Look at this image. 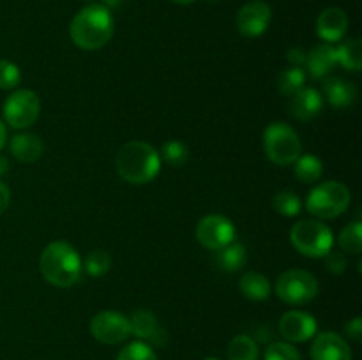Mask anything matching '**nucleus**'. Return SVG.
<instances>
[{"instance_id": "e433bc0d", "label": "nucleus", "mask_w": 362, "mask_h": 360, "mask_svg": "<svg viewBox=\"0 0 362 360\" xmlns=\"http://www.w3.org/2000/svg\"><path fill=\"white\" fill-rule=\"evenodd\" d=\"M7 143V131H6V124H4V120L0 119V150H2L4 147H6Z\"/></svg>"}, {"instance_id": "f03ea898", "label": "nucleus", "mask_w": 362, "mask_h": 360, "mask_svg": "<svg viewBox=\"0 0 362 360\" xmlns=\"http://www.w3.org/2000/svg\"><path fill=\"white\" fill-rule=\"evenodd\" d=\"M117 173L122 180L133 186L152 182L161 169V155L145 141H127L115 157Z\"/></svg>"}, {"instance_id": "39448f33", "label": "nucleus", "mask_w": 362, "mask_h": 360, "mask_svg": "<svg viewBox=\"0 0 362 360\" xmlns=\"http://www.w3.org/2000/svg\"><path fill=\"white\" fill-rule=\"evenodd\" d=\"M264 150L269 161L278 166H288L297 161L303 152L299 134L285 122L269 124L264 131Z\"/></svg>"}, {"instance_id": "c9c22d12", "label": "nucleus", "mask_w": 362, "mask_h": 360, "mask_svg": "<svg viewBox=\"0 0 362 360\" xmlns=\"http://www.w3.org/2000/svg\"><path fill=\"white\" fill-rule=\"evenodd\" d=\"M11 203V191L4 182H0V215L7 210Z\"/></svg>"}, {"instance_id": "c756f323", "label": "nucleus", "mask_w": 362, "mask_h": 360, "mask_svg": "<svg viewBox=\"0 0 362 360\" xmlns=\"http://www.w3.org/2000/svg\"><path fill=\"white\" fill-rule=\"evenodd\" d=\"M117 360H158V355L151 344L144 341H134L120 349Z\"/></svg>"}, {"instance_id": "2eb2a0df", "label": "nucleus", "mask_w": 362, "mask_h": 360, "mask_svg": "<svg viewBox=\"0 0 362 360\" xmlns=\"http://www.w3.org/2000/svg\"><path fill=\"white\" fill-rule=\"evenodd\" d=\"M349 32V16L339 7H329L322 11L317 20V34L318 37L324 39L327 44L339 42L345 34Z\"/></svg>"}, {"instance_id": "2f4dec72", "label": "nucleus", "mask_w": 362, "mask_h": 360, "mask_svg": "<svg viewBox=\"0 0 362 360\" xmlns=\"http://www.w3.org/2000/svg\"><path fill=\"white\" fill-rule=\"evenodd\" d=\"M21 73L20 67L7 59H0V88L2 90H11L20 85Z\"/></svg>"}, {"instance_id": "cd10ccee", "label": "nucleus", "mask_w": 362, "mask_h": 360, "mask_svg": "<svg viewBox=\"0 0 362 360\" xmlns=\"http://www.w3.org/2000/svg\"><path fill=\"white\" fill-rule=\"evenodd\" d=\"M272 207L278 214L285 215V217H296L303 210V201L292 191H281L272 200Z\"/></svg>"}, {"instance_id": "1a4fd4ad", "label": "nucleus", "mask_w": 362, "mask_h": 360, "mask_svg": "<svg viewBox=\"0 0 362 360\" xmlns=\"http://www.w3.org/2000/svg\"><path fill=\"white\" fill-rule=\"evenodd\" d=\"M237 229L228 217L219 214L205 215L197 224V240L209 251H219L235 240Z\"/></svg>"}, {"instance_id": "f257e3e1", "label": "nucleus", "mask_w": 362, "mask_h": 360, "mask_svg": "<svg viewBox=\"0 0 362 360\" xmlns=\"http://www.w3.org/2000/svg\"><path fill=\"white\" fill-rule=\"evenodd\" d=\"M71 41L85 52H95L108 44L113 35L112 11L103 4H88L74 14L69 25Z\"/></svg>"}, {"instance_id": "6e6552de", "label": "nucleus", "mask_w": 362, "mask_h": 360, "mask_svg": "<svg viewBox=\"0 0 362 360\" xmlns=\"http://www.w3.org/2000/svg\"><path fill=\"white\" fill-rule=\"evenodd\" d=\"M4 120L9 124L13 129H27L35 120L39 119L41 113V101L37 94L28 88H20L13 92L4 102Z\"/></svg>"}, {"instance_id": "f3484780", "label": "nucleus", "mask_w": 362, "mask_h": 360, "mask_svg": "<svg viewBox=\"0 0 362 360\" xmlns=\"http://www.w3.org/2000/svg\"><path fill=\"white\" fill-rule=\"evenodd\" d=\"M9 150L14 159L25 162V164H32V162H35L42 155L45 145H42L41 138L37 134L20 133L11 138Z\"/></svg>"}, {"instance_id": "412c9836", "label": "nucleus", "mask_w": 362, "mask_h": 360, "mask_svg": "<svg viewBox=\"0 0 362 360\" xmlns=\"http://www.w3.org/2000/svg\"><path fill=\"white\" fill-rule=\"evenodd\" d=\"M246 247L239 242H232L216 251V263L225 272H239L246 265Z\"/></svg>"}, {"instance_id": "f8f14e48", "label": "nucleus", "mask_w": 362, "mask_h": 360, "mask_svg": "<svg viewBox=\"0 0 362 360\" xmlns=\"http://www.w3.org/2000/svg\"><path fill=\"white\" fill-rule=\"evenodd\" d=\"M279 334L286 342H306L317 334V320L304 311H288L278 323Z\"/></svg>"}, {"instance_id": "dca6fc26", "label": "nucleus", "mask_w": 362, "mask_h": 360, "mask_svg": "<svg viewBox=\"0 0 362 360\" xmlns=\"http://www.w3.org/2000/svg\"><path fill=\"white\" fill-rule=\"evenodd\" d=\"M322 106H324V97L320 92L313 87H303L292 95L288 112L299 122H308L322 112Z\"/></svg>"}, {"instance_id": "4be33fe9", "label": "nucleus", "mask_w": 362, "mask_h": 360, "mask_svg": "<svg viewBox=\"0 0 362 360\" xmlns=\"http://www.w3.org/2000/svg\"><path fill=\"white\" fill-rule=\"evenodd\" d=\"M226 355H228V360H258L260 348L251 335L240 334L228 342Z\"/></svg>"}, {"instance_id": "79ce46f5", "label": "nucleus", "mask_w": 362, "mask_h": 360, "mask_svg": "<svg viewBox=\"0 0 362 360\" xmlns=\"http://www.w3.org/2000/svg\"><path fill=\"white\" fill-rule=\"evenodd\" d=\"M211 2H216V0H211Z\"/></svg>"}, {"instance_id": "5701e85b", "label": "nucleus", "mask_w": 362, "mask_h": 360, "mask_svg": "<svg viewBox=\"0 0 362 360\" xmlns=\"http://www.w3.org/2000/svg\"><path fill=\"white\" fill-rule=\"evenodd\" d=\"M336 52H338V62L341 64L345 69L354 71V73H357V71L362 69V42H361V39H357V37L349 39V41L343 42L341 46H338V48H336Z\"/></svg>"}, {"instance_id": "6ab92c4d", "label": "nucleus", "mask_w": 362, "mask_h": 360, "mask_svg": "<svg viewBox=\"0 0 362 360\" xmlns=\"http://www.w3.org/2000/svg\"><path fill=\"white\" fill-rule=\"evenodd\" d=\"M324 94L327 97L329 104L343 109L354 104L357 97V88L356 85L343 80V78H329L324 83Z\"/></svg>"}, {"instance_id": "423d86ee", "label": "nucleus", "mask_w": 362, "mask_h": 360, "mask_svg": "<svg viewBox=\"0 0 362 360\" xmlns=\"http://www.w3.org/2000/svg\"><path fill=\"white\" fill-rule=\"evenodd\" d=\"M350 205V191L345 184L329 180L310 193L306 208L318 219H334L341 215Z\"/></svg>"}, {"instance_id": "a211bd4d", "label": "nucleus", "mask_w": 362, "mask_h": 360, "mask_svg": "<svg viewBox=\"0 0 362 360\" xmlns=\"http://www.w3.org/2000/svg\"><path fill=\"white\" fill-rule=\"evenodd\" d=\"M336 64H338L336 46L327 44V42L313 48L306 56L308 71H310V76L315 78V80H320V78L327 76Z\"/></svg>"}, {"instance_id": "37998d69", "label": "nucleus", "mask_w": 362, "mask_h": 360, "mask_svg": "<svg viewBox=\"0 0 362 360\" xmlns=\"http://www.w3.org/2000/svg\"><path fill=\"white\" fill-rule=\"evenodd\" d=\"M85 2H88V0H85Z\"/></svg>"}, {"instance_id": "c85d7f7f", "label": "nucleus", "mask_w": 362, "mask_h": 360, "mask_svg": "<svg viewBox=\"0 0 362 360\" xmlns=\"http://www.w3.org/2000/svg\"><path fill=\"white\" fill-rule=\"evenodd\" d=\"M110 267H112V256L103 249L92 251L83 263L85 272L92 277H101L110 270Z\"/></svg>"}, {"instance_id": "4c0bfd02", "label": "nucleus", "mask_w": 362, "mask_h": 360, "mask_svg": "<svg viewBox=\"0 0 362 360\" xmlns=\"http://www.w3.org/2000/svg\"><path fill=\"white\" fill-rule=\"evenodd\" d=\"M7 172H9V161H7L6 155L0 154V176L6 175Z\"/></svg>"}, {"instance_id": "0eeeda50", "label": "nucleus", "mask_w": 362, "mask_h": 360, "mask_svg": "<svg viewBox=\"0 0 362 360\" xmlns=\"http://www.w3.org/2000/svg\"><path fill=\"white\" fill-rule=\"evenodd\" d=\"M276 295L290 306H304L318 295V281L313 274L303 268H292L278 277Z\"/></svg>"}, {"instance_id": "ea45409f", "label": "nucleus", "mask_w": 362, "mask_h": 360, "mask_svg": "<svg viewBox=\"0 0 362 360\" xmlns=\"http://www.w3.org/2000/svg\"><path fill=\"white\" fill-rule=\"evenodd\" d=\"M172 2H175V4H180V6H187V4H193L194 0H172Z\"/></svg>"}, {"instance_id": "7c9ffc66", "label": "nucleus", "mask_w": 362, "mask_h": 360, "mask_svg": "<svg viewBox=\"0 0 362 360\" xmlns=\"http://www.w3.org/2000/svg\"><path fill=\"white\" fill-rule=\"evenodd\" d=\"M264 360H303V356L292 342L276 341L267 346Z\"/></svg>"}, {"instance_id": "f704fd0d", "label": "nucleus", "mask_w": 362, "mask_h": 360, "mask_svg": "<svg viewBox=\"0 0 362 360\" xmlns=\"http://www.w3.org/2000/svg\"><path fill=\"white\" fill-rule=\"evenodd\" d=\"M306 56L308 53L304 52L303 48H290L288 52H286V60H288L293 67H303L304 64H306Z\"/></svg>"}, {"instance_id": "393cba45", "label": "nucleus", "mask_w": 362, "mask_h": 360, "mask_svg": "<svg viewBox=\"0 0 362 360\" xmlns=\"http://www.w3.org/2000/svg\"><path fill=\"white\" fill-rule=\"evenodd\" d=\"M306 81V71L303 67H288L283 71L278 78V90L286 97H292L296 92H299L304 87Z\"/></svg>"}, {"instance_id": "9d476101", "label": "nucleus", "mask_w": 362, "mask_h": 360, "mask_svg": "<svg viewBox=\"0 0 362 360\" xmlns=\"http://www.w3.org/2000/svg\"><path fill=\"white\" fill-rule=\"evenodd\" d=\"M90 334L101 344H120L131 335V321L117 311H101L90 320Z\"/></svg>"}, {"instance_id": "7ed1b4c3", "label": "nucleus", "mask_w": 362, "mask_h": 360, "mask_svg": "<svg viewBox=\"0 0 362 360\" xmlns=\"http://www.w3.org/2000/svg\"><path fill=\"white\" fill-rule=\"evenodd\" d=\"M39 270L49 284L57 288H71L81 279L83 263L78 251L71 244L57 240L42 249Z\"/></svg>"}, {"instance_id": "bb28decb", "label": "nucleus", "mask_w": 362, "mask_h": 360, "mask_svg": "<svg viewBox=\"0 0 362 360\" xmlns=\"http://www.w3.org/2000/svg\"><path fill=\"white\" fill-rule=\"evenodd\" d=\"M161 159H165V162L173 168H180V166L186 164L189 161V148L179 140H170L163 145L161 148Z\"/></svg>"}, {"instance_id": "ddd939ff", "label": "nucleus", "mask_w": 362, "mask_h": 360, "mask_svg": "<svg viewBox=\"0 0 362 360\" xmlns=\"http://www.w3.org/2000/svg\"><path fill=\"white\" fill-rule=\"evenodd\" d=\"M131 335H136L138 341H144L151 346H165L168 342V334L159 325V320L151 311H134L129 318Z\"/></svg>"}, {"instance_id": "20e7f679", "label": "nucleus", "mask_w": 362, "mask_h": 360, "mask_svg": "<svg viewBox=\"0 0 362 360\" xmlns=\"http://www.w3.org/2000/svg\"><path fill=\"white\" fill-rule=\"evenodd\" d=\"M290 242L308 258H324L332 251L334 236L329 226L315 219H303L290 229Z\"/></svg>"}, {"instance_id": "a878e982", "label": "nucleus", "mask_w": 362, "mask_h": 360, "mask_svg": "<svg viewBox=\"0 0 362 360\" xmlns=\"http://www.w3.org/2000/svg\"><path fill=\"white\" fill-rule=\"evenodd\" d=\"M338 244L343 253L361 254L362 251V222L354 221L341 229L338 236Z\"/></svg>"}, {"instance_id": "b1692460", "label": "nucleus", "mask_w": 362, "mask_h": 360, "mask_svg": "<svg viewBox=\"0 0 362 360\" xmlns=\"http://www.w3.org/2000/svg\"><path fill=\"white\" fill-rule=\"evenodd\" d=\"M293 164H296V176L300 182L313 184L317 182L322 176V173H324V162H322L317 155H299Z\"/></svg>"}, {"instance_id": "4468645a", "label": "nucleus", "mask_w": 362, "mask_h": 360, "mask_svg": "<svg viewBox=\"0 0 362 360\" xmlns=\"http://www.w3.org/2000/svg\"><path fill=\"white\" fill-rule=\"evenodd\" d=\"M311 360H352L349 342L334 332H322L311 344Z\"/></svg>"}, {"instance_id": "473e14b6", "label": "nucleus", "mask_w": 362, "mask_h": 360, "mask_svg": "<svg viewBox=\"0 0 362 360\" xmlns=\"http://www.w3.org/2000/svg\"><path fill=\"white\" fill-rule=\"evenodd\" d=\"M325 258H327V270L331 272V274H343L346 268V260H345V254L343 253H338V251H331L329 254H325Z\"/></svg>"}, {"instance_id": "9b49d317", "label": "nucleus", "mask_w": 362, "mask_h": 360, "mask_svg": "<svg viewBox=\"0 0 362 360\" xmlns=\"http://www.w3.org/2000/svg\"><path fill=\"white\" fill-rule=\"evenodd\" d=\"M272 20L271 6L264 0H251L240 7L237 14V28L244 37H260Z\"/></svg>"}, {"instance_id": "aec40b11", "label": "nucleus", "mask_w": 362, "mask_h": 360, "mask_svg": "<svg viewBox=\"0 0 362 360\" xmlns=\"http://www.w3.org/2000/svg\"><path fill=\"white\" fill-rule=\"evenodd\" d=\"M239 289L246 299L253 300V302H262L271 295V282L265 275L258 274V272H247L240 277Z\"/></svg>"}, {"instance_id": "a19ab883", "label": "nucleus", "mask_w": 362, "mask_h": 360, "mask_svg": "<svg viewBox=\"0 0 362 360\" xmlns=\"http://www.w3.org/2000/svg\"><path fill=\"white\" fill-rule=\"evenodd\" d=\"M205 360H218V359H205Z\"/></svg>"}, {"instance_id": "58836bf2", "label": "nucleus", "mask_w": 362, "mask_h": 360, "mask_svg": "<svg viewBox=\"0 0 362 360\" xmlns=\"http://www.w3.org/2000/svg\"><path fill=\"white\" fill-rule=\"evenodd\" d=\"M103 6L108 7V9H113V7H119L124 0H101Z\"/></svg>"}, {"instance_id": "72a5a7b5", "label": "nucleus", "mask_w": 362, "mask_h": 360, "mask_svg": "<svg viewBox=\"0 0 362 360\" xmlns=\"http://www.w3.org/2000/svg\"><path fill=\"white\" fill-rule=\"evenodd\" d=\"M345 334L349 335L350 339H354V341L359 342L362 339V320L359 316L354 318V320H350L349 323L345 325Z\"/></svg>"}]
</instances>
